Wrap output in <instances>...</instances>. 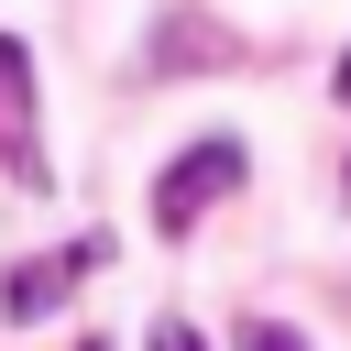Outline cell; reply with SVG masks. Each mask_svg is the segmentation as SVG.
Returning a JSON list of instances; mask_svg holds the SVG:
<instances>
[{"label":"cell","instance_id":"1","mask_svg":"<svg viewBox=\"0 0 351 351\" xmlns=\"http://www.w3.org/2000/svg\"><path fill=\"white\" fill-rule=\"evenodd\" d=\"M241 165H252V154H241V132L186 143V154L165 165V186H154V230H165V241H186V230L208 219V197H230V186H241Z\"/></svg>","mask_w":351,"mask_h":351},{"label":"cell","instance_id":"2","mask_svg":"<svg viewBox=\"0 0 351 351\" xmlns=\"http://www.w3.org/2000/svg\"><path fill=\"white\" fill-rule=\"evenodd\" d=\"M0 176L11 186H44L55 165H44V110H33V55H22V33H0Z\"/></svg>","mask_w":351,"mask_h":351},{"label":"cell","instance_id":"3","mask_svg":"<svg viewBox=\"0 0 351 351\" xmlns=\"http://www.w3.org/2000/svg\"><path fill=\"white\" fill-rule=\"evenodd\" d=\"M99 263H110V241H99V230H88L77 252L11 263V285H0V318H11V329H33V318H44V307H66V296H77V274H99Z\"/></svg>","mask_w":351,"mask_h":351},{"label":"cell","instance_id":"4","mask_svg":"<svg viewBox=\"0 0 351 351\" xmlns=\"http://www.w3.org/2000/svg\"><path fill=\"white\" fill-rule=\"evenodd\" d=\"M230 22H197V11H165L154 44H143V77H186V66H230Z\"/></svg>","mask_w":351,"mask_h":351},{"label":"cell","instance_id":"5","mask_svg":"<svg viewBox=\"0 0 351 351\" xmlns=\"http://www.w3.org/2000/svg\"><path fill=\"white\" fill-rule=\"evenodd\" d=\"M241 351H307V340H296L285 318H241Z\"/></svg>","mask_w":351,"mask_h":351},{"label":"cell","instance_id":"6","mask_svg":"<svg viewBox=\"0 0 351 351\" xmlns=\"http://www.w3.org/2000/svg\"><path fill=\"white\" fill-rule=\"evenodd\" d=\"M143 351H208V340H197L186 318H154V340H143Z\"/></svg>","mask_w":351,"mask_h":351},{"label":"cell","instance_id":"7","mask_svg":"<svg viewBox=\"0 0 351 351\" xmlns=\"http://www.w3.org/2000/svg\"><path fill=\"white\" fill-rule=\"evenodd\" d=\"M329 88H340V110H351V55H340V66H329Z\"/></svg>","mask_w":351,"mask_h":351},{"label":"cell","instance_id":"8","mask_svg":"<svg viewBox=\"0 0 351 351\" xmlns=\"http://www.w3.org/2000/svg\"><path fill=\"white\" fill-rule=\"evenodd\" d=\"M340 208H351V165H340Z\"/></svg>","mask_w":351,"mask_h":351}]
</instances>
